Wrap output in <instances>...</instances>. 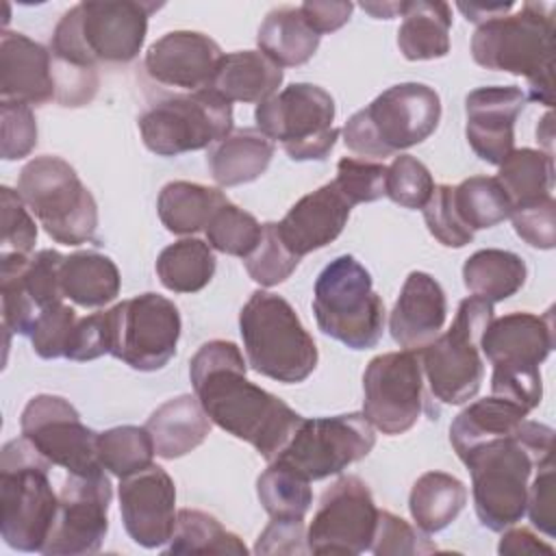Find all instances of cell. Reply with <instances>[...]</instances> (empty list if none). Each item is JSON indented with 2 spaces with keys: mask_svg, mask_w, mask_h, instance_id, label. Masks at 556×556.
Instances as JSON below:
<instances>
[{
  "mask_svg": "<svg viewBox=\"0 0 556 556\" xmlns=\"http://www.w3.org/2000/svg\"><path fill=\"white\" fill-rule=\"evenodd\" d=\"M471 56L484 70L508 72L528 80V100L552 106L554 15L545 2H523L519 11L478 24Z\"/></svg>",
  "mask_w": 556,
  "mask_h": 556,
  "instance_id": "obj_4",
  "label": "cell"
},
{
  "mask_svg": "<svg viewBox=\"0 0 556 556\" xmlns=\"http://www.w3.org/2000/svg\"><path fill=\"white\" fill-rule=\"evenodd\" d=\"M528 486L526 513L532 526L545 536L556 534V504H554V456L545 458L536 469Z\"/></svg>",
  "mask_w": 556,
  "mask_h": 556,
  "instance_id": "obj_53",
  "label": "cell"
},
{
  "mask_svg": "<svg viewBox=\"0 0 556 556\" xmlns=\"http://www.w3.org/2000/svg\"><path fill=\"white\" fill-rule=\"evenodd\" d=\"M59 508L50 463L24 437L0 452V534L17 552H41Z\"/></svg>",
  "mask_w": 556,
  "mask_h": 556,
  "instance_id": "obj_6",
  "label": "cell"
},
{
  "mask_svg": "<svg viewBox=\"0 0 556 556\" xmlns=\"http://www.w3.org/2000/svg\"><path fill=\"white\" fill-rule=\"evenodd\" d=\"M447 317L443 287L426 271H410L389 315V332L404 350H421L441 334Z\"/></svg>",
  "mask_w": 556,
  "mask_h": 556,
  "instance_id": "obj_26",
  "label": "cell"
},
{
  "mask_svg": "<svg viewBox=\"0 0 556 556\" xmlns=\"http://www.w3.org/2000/svg\"><path fill=\"white\" fill-rule=\"evenodd\" d=\"M441 98L424 83H400L376 96L343 126V143L358 156L384 159L426 141L439 126Z\"/></svg>",
  "mask_w": 556,
  "mask_h": 556,
  "instance_id": "obj_8",
  "label": "cell"
},
{
  "mask_svg": "<svg viewBox=\"0 0 556 556\" xmlns=\"http://www.w3.org/2000/svg\"><path fill=\"white\" fill-rule=\"evenodd\" d=\"M493 365L491 395L534 410L543 397L541 363L554 348L552 311L545 315L517 311L493 317L478 341Z\"/></svg>",
  "mask_w": 556,
  "mask_h": 556,
  "instance_id": "obj_5",
  "label": "cell"
},
{
  "mask_svg": "<svg viewBox=\"0 0 556 556\" xmlns=\"http://www.w3.org/2000/svg\"><path fill=\"white\" fill-rule=\"evenodd\" d=\"M536 139H541V143L547 146L549 152V143H552V113H545V117L539 122L536 126ZM552 154V152H549Z\"/></svg>",
  "mask_w": 556,
  "mask_h": 556,
  "instance_id": "obj_60",
  "label": "cell"
},
{
  "mask_svg": "<svg viewBox=\"0 0 556 556\" xmlns=\"http://www.w3.org/2000/svg\"><path fill=\"white\" fill-rule=\"evenodd\" d=\"M452 9L447 2H404L397 48L408 61L443 59L450 52Z\"/></svg>",
  "mask_w": 556,
  "mask_h": 556,
  "instance_id": "obj_31",
  "label": "cell"
},
{
  "mask_svg": "<svg viewBox=\"0 0 556 556\" xmlns=\"http://www.w3.org/2000/svg\"><path fill=\"white\" fill-rule=\"evenodd\" d=\"M452 202L469 230H484L510 217L513 204L495 176H469L452 187Z\"/></svg>",
  "mask_w": 556,
  "mask_h": 556,
  "instance_id": "obj_40",
  "label": "cell"
},
{
  "mask_svg": "<svg viewBox=\"0 0 556 556\" xmlns=\"http://www.w3.org/2000/svg\"><path fill=\"white\" fill-rule=\"evenodd\" d=\"M313 313L319 330L350 350H369L382 339L384 302L374 291L371 274L350 254L337 256L319 271Z\"/></svg>",
  "mask_w": 556,
  "mask_h": 556,
  "instance_id": "obj_9",
  "label": "cell"
},
{
  "mask_svg": "<svg viewBox=\"0 0 556 556\" xmlns=\"http://www.w3.org/2000/svg\"><path fill=\"white\" fill-rule=\"evenodd\" d=\"M111 354V324L109 311L93 313L89 317H78L65 358L70 361H93Z\"/></svg>",
  "mask_w": 556,
  "mask_h": 556,
  "instance_id": "obj_54",
  "label": "cell"
},
{
  "mask_svg": "<svg viewBox=\"0 0 556 556\" xmlns=\"http://www.w3.org/2000/svg\"><path fill=\"white\" fill-rule=\"evenodd\" d=\"M119 513L128 536L148 549L169 543L176 528V486L172 476L150 465L119 478Z\"/></svg>",
  "mask_w": 556,
  "mask_h": 556,
  "instance_id": "obj_21",
  "label": "cell"
},
{
  "mask_svg": "<svg viewBox=\"0 0 556 556\" xmlns=\"http://www.w3.org/2000/svg\"><path fill=\"white\" fill-rule=\"evenodd\" d=\"M161 2L91 0L63 13L50 39L54 63L96 70L98 63H130L148 33V17Z\"/></svg>",
  "mask_w": 556,
  "mask_h": 556,
  "instance_id": "obj_3",
  "label": "cell"
},
{
  "mask_svg": "<svg viewBox=\"0 0 556 556\" xmlns=\"http://www.w3.org/2000/svg\"><path fill=\"white\" fill-rule=\"evenodd\" d=\"M332 96L313 83H293L256 104V128L280 141L293 161H324L339 139Z\"/></svg>",
  "mask_w": 556,
  "mask_h": 556,
  "instance_id": "obj_13",
  "label": "cell"
},
{
  "mask_svg": "<svg viewBox=\"0 0 556 556\" xmlns=\"http://www.w3.org/2000/svg\"><path fill=\"white\" fill-rule=\"evenodd\" d=\"M467 486L452 473L426 471L421 473L408 495V510L415 526L434 534L445 530L465 508Z\"/></svg>",
  "mask_w": 556,
  "mask_h": 556,
  "instance_id": "obj_34",
  "label": "cell"
},
{
  "mask_svg": "<svg viewBox=\"0 0 556 556\" xmlns=\"http://www.w3.org/2000/svg\"><path fill=\"white\" fill-rule=\"evenodd\" d=\"M526 419L528 410H523L519 404L489 395L465 406L454 417L450 426V443L460 458L480 443L517 432Z\"/></svg>",
  "mask_w": 556,
  "mask_h": 556,
  "instance_id": "obj_30",
  "label": "cell"
},
{
  "mask_svg": "<svg viewBox=\"0 0 556 556\" xmlns=\"http://www.w3.org/2000/svg\"><path fill=\"white\" fill-rule=\"evenodd\" d=\"M20 430L50 465L67 473L89 476L102 469L96 454L98 432L87 428L78 410L61 395L30 397L22 410Z\"/></svg>",
  "mask_w": 556,
  "mask_h": 556,
  "instance_id": "obj_17",
  "label": "cell"
},
{
  "mask_svg": "<svg viewBox=\"0 0 556 556\" xmlns=\"http://www.w3.org/2000/svg\"><path fill=\"white\" fill-rule=\"evenodd\" d=\"M167 554H239L245 556L243 541L226 530L213 515L195 508H182L176 515V528Z\"/></svg>",
  "mask_w": 556,
  "mask_h": 556,
  "instance_id": "obj_38",
  "label": "cell"
},
{
  "mask_svg": "<svg viewBox=\"0 0 556 556\" xmlns=\"http://www.w3.org/2000/svg\"><path fill=\"white\" fill-rule=\"evenodd\" d=\"M113 497L104 469L74 476L63 482L50 536L41 549L48 556H83L100 552L109 530V504Z\"/></svg>",
  "mask_w": 556,
  "mask_h": 556,
  "instance_id": "obj_19",
  "label": "cell"
},
{
  "mask_svg": "<svg viewBox=\"0 0 556 556\" xmlns=\"http://www.w3.org/2000/svg\"><path fill=\"white\" fill-rule=\"evenodd\" d=\"M319 39L302 17L300 7L271 9L256 33L258 50L278 67L308 63L319 48Z\"/></svg>",
  "mask_w": 556,
  "mask_h": 556,
  "instance_id": "obj_33",
  "label": "cell"
},
{
  "mask_svg": "<svg viewBox=\"0 0 556 556\" xmlns=\"http://www.w3.org/2000/svg\"><path fill=\"white\" fill-rule=\"evenodd\" d=\"M493 304L469 295L460 300L452 326L419 350L430 393L443 404L469 402L484 380L480 334L493 319Z\"/></svg>",
  "mask_w": 556,
  "mask_h": 556,
  "instance_id": "obj_11",
  "label": "cell"
},
{
  "mask_svg": "<svg viewBox=\"0 0 556 556\" xmlns=\"http://www.w3.org/2000/svg\"><path fill=\"white\" fill-rule=\"evenodd\" d=\"M376 445V432L363 413L302 419L274 460L285 463L306 480H324L365 458Z\"/></svg>",
  "mask_w": 556,
  "mask_h": 556,
  "instance_id": "obj_14",
  "label": "cell"
},
{
  "mask_svg": "<svg viewBox=\"0 0 556 556\" xmlns=\"http://www.w3.org/2000/svg\"><path fill=\"white\" fill-rule=\"evenodd\" d=\"M122 278L111 256L78 250L65 256L61 267V289L67 300L83 308H100L119 293Z\"/></svg>",
  "mask_w": 556,
  "mask_h": 556,
  "instance_id": "obj_32",
  "label": "cell"
},
{
  "mask_svg": "<svg viewBox=\"0 0 556 556\" xmlns=\"http://www.w3.org/2000/svg\"><path fill=\"white\" fill-rule=\"evenodd\" d=\"M245 369L241 350L224 339L202 343L189 361V378L208 419L250 443L269 463L304 417L278 395L250 382Z\"/></svg>",
  "mask_w": 556,
  "mask_h": 556,
  "instance_id": "obj_1",
  "label": "cell"
},
{
  "mask_svg": "<svg viewBox=\"0 0 556 556\" xmlns=\"http://www.w3.org/2000/svg\"><path fill=\"white\" fill-rule=\"evenodd\" d=\"M424 222L430 235L445 248H465L473 239V230H469L458 217L452 202V185H434L430 200L426 202Z\"/></svg>",
  "mask_w": 556,
  "mask_h": 556,
  "instance_id": "obj_49",
  "label": "cell"
},
{
  "mask_svg": "<svg viewBox=\"0 0 556 556\" xmlns=\"http://www.w3.org/2000/svg\"><path fill=\"white\" fill-rule=\"evenodd\" d=\"M456 7L465 13V17L469 22L482 24V22H486L491 17L508 13L513 9V2H493V4H484V2H469V4H465V2H458Z\"/></svg>",
  "mask_w": 556,
  "mask_h": 556,
  "instance_id": "obj_58",
  "label": "cell"
},
{
  "mask_svg": "<svg viewBox=\"0 0 556 556\" xmlns=\"http://www.w3.org/2000/svg\"><path fill=\"white\" fill-rule=\"evenodd\" d=\"M96 454L102 469L126 478L150 467L156 452L146 426H115L98 432Z\"/></svg>",
  "mask_w": 556,
  "mask_h": 556,
  "instance_id": "obj_42",
  "label": "cell"
},
{
  "mask_svg": "<svg viewBox=\"0 0 556 556\" xmlns=\"http://www.w3.org/2000/svg\"><path fill=\"white\" fill-rule=\"evenodd\" d=\"M274 150V141L258 128H239L208 150L206 163L219 187H237L261 178L271 163Z\"/></svg>",
  "mask_w": 556,
  "mask_h": 556,
  "instance_id": "obj_29",
  "label": "cell"
},
{
  "mask_svg": "<svg viewBox=\"0 0 556 556\" xmlns=\"http://www.w3.org/2000/svg\"><path fill=\"white\" fill-rule=\"evenodd\" d=\"M17 193L56 243L80 245L96 237V198L61 156L43 154L28 161L17 176Z\"/></svg>",
  "mask_w": 556,
  "mask_h": 556,
  "instance_id": "obj_10",
  "label": "cell"
},
{
  "mask_svg": "<svg viewBox=\"0 0 556 556\" xmlns=\"http://www.w3.org/2000/svg\"><path fill=\"white\" fill-rule=\"evenodd\" d=\"M76 321H78L76 311L65 302H59L48 311H43L37 317L30 332V343L35 354L41 358H61V356L65 358Z\"/></svg>",
  "mask_w": 556,
  "mask_h": 556,
  "instance_id": "obj_51",
  "label": "cell"
},
{
  "mask_svg": "<svg viewBox=\"0 0 556 556\" xmlns=\"http://www.w3.org/2000/svg\"><path fill=\"white\" fill-rule=\"evenodd\" d=\"M552 450L554 430L526 419L517 432L480 443L460 456L471 476L476 515L486 530L502 532L521 521L532 473Z\"/></svg>",
  "mask_w": 556,
  "mask_h": 556,
  "instance_id": "obj_2",
  "label": "cell"
},
{
  "mask_svg": "<svg viewBox=\"0 0 556 556\" xmlns=\"http://www.w3.org/2000/svg\"><path fill=\"white\" fill-rule=\"evenodd\" d=\"M434 191L430 169L410 154H397L387 167L384 195L404 208H424Z\"/></svg>",
  "mask_w": 556,
  "mask_h": 556,
  "instance_id": "obj_45",
  "label": "cell"
},
{
  "mask_svg": "<svg viewBox=\"0 0 556 556\" xmlns=\"http://www.w3.org/2000/svg\"><path fill=\"white\" fill-rule=\"evenodd\" d=\"M376 556H421L437 552L426 532L413 528L391 510H378V523L369 547Z\"/></svg>",
  "mask_w": 556,
  "mask_h": 556,
  "instance_id": "obj_47",
  "label": "cell"
},
{
  "mask_svg": "<svg viewBox=\"0 0 556 556\" xmlns=\"http://www.w3.org/2000/svg\"><path fill=\"white\" fill-rule=\"evenodd\" d=\"M56 98L52 54L24 33L0 37V102L41 106Z\"/></svg>",
  "mask_w": 556,
  "mask_h": 556,
  "instance_id": "obj_24",
  "label": "cell"
},
{
  "mask_svg": "<svg viewBox=\"0 0 556 556\" xmlns=\"http://www.w3.org/2000/svg\"><path fill=\"white\" fill-rule=\"evenodd\" d=\"M497 167L500 172L495 178L513 206L552 193L554 159L549 152L519 148L513 150Z\"/></svg>",
  "mask_w": 556,
  "mask_h": 556,
  "instance_id": "obj_39",
  "label": "cell"
},
{
  "mask_svg": "<svg viewBox=\"0 0 556 556\" xmlns=\"http://www.w3.org/2000/svg\"><path fill=\"white\" fill-rule=\"evenodd\" d=\"M515 232L536 250L556 245V202L549 195L515 204L510 217Z\"/></svg>",
  "mask_w": 556,
  "mask_h": 556,
  "instance_id": "obj_48",
  "label": "cell"
},
{
  "mask_svg": "<svg viewBox=\"0 0 556 556\" xmlns=\"http://www.w3.org/2000/svg\"><path fill=\"white\" fill-rule=\"evenodd\" d=\"M2 206V239L0 254H33L37 243V226L28 206L11 187L0 189Z\"/></svg>",
  "mask_w": 556,
  "mask_h": 556,
  "instance_id": "obj_50",
  "label": "cell"
},
{
  "mask_svg": "<svg viewBox=\"0 0 556 556\" xmlns=\"http://www.w3.org/2000/svg\"><path fill=\"white\" fill-rule=\"evenodd\" d=\"M354 11L352 2H319L311 0L300 4V13L306 20V24L321 37L326 33L339 30L343 24H348L350 15Z\"/></svg>",
  "mask_w": 556,
  "mask_h": 556,
  "instance_id": "obj_56",
  "label": "cell"
},
{
  "mask_svg": "<svg viewBox=\"0 0 556 556\" xmlns=\"http://www.w3.org/2000/svg\"><path fill=\"white\" fill-rule=\"evenodd\" d=\"M282 78V67H278L261 50H237L219 59L211 89L230 104H261L263 100L278 93Z\"/></svg>",
  "mask_w": 556,
  "mask_h": 556,
  "instance_id": "obj_28",
  "label": "cell"
},
{
  "mask_svg": "<svg viewBox=\"0 0 556 556\" xmlns=\"http://www.w3.org/2000/svg\"><path fill=\"white\" fill-rule=\"evenodd\" d=\"M387 165L369 159L343 156L337 163V178L332 185L348 200L350 206L376 202L384 195Z\"/></svg>",
  "mask_w": 556,
  "mask_h": 556,
  "instance_id": "obj_46",
  "label": "cell"
},
{
  "mask_svg": "<svg viewBox=\"0 0 556 556\" xmlns=\"http://www.w3.org/2000/svg\"><path fill=\"white\" fill-rule=\"evenodd\" d=\"M361 7L363 11L371 13L376 20H391L397 13L402 15L404 11V2H363Z\"/></svg>",
  "mask_w": 556,
  "mask_h": 556,
  "instance_id": "obj_59",
  "label": "cell"
},
{
  "mask_svg": "<svg viewBox=\"0 0 556 556\" xmlns=\"http://www.w3.org/2000/svg\"><path fill=\"white\" fill-rule=\"evenodd\" d=\"M63 261L65 256L50 248L35 254H0L2 324L7 330L30 337L37 317L63 302Z\"/></svg>",
  "mask_w": 556,
  "mask_h": 556,
  "instance_id": "obj_20",
  "label": "cell"
},
{
  "mask_svg": "<svg viewBox=\"0 0 556 556\" xmlns=\"http://www.w3.org/2000/svg\"><path fill=\"white\" fill-rule=\"evenodd\" d=\"M143 146L159 156H178L222 141L232 132V104L211 87L152 102L137 119Z\"/></svg>",
  "mask_w": 556,
  "mask_h": 556,
  "instance_id": "obj_12",
  "label": "cell"
},
{
  "mask_svg": "<svg viewBox=\"0 0 556 556\" xmlns=\"http://www.w3.org/2000/svg\"><path fill=\"white\" fill-rule=\"evenodd\" d=\"M256 495L265 513L276 519H304L313 504L311 480L280 460H269L258 476Z\"/></svg>",
  "mask_w": 556,
  "mask_h": 556,
  "instance_id": "obj_41",
  "label": "cell"
},
{
  "mask_svg": "<svg viewBox=\"0 0 556 556\" xmlns=\"http://www.w3.org/2000/svg\"><path fill=\"white\" fill-rule=\"evenodd\" d=\"M0 154L4 161L28 156L37 146V122L33 106L22 102H0Z\"/></svg>",
  "mask_w": 556,
  "mask_h": 556,
  "instance_id": "obj_52",
  "label": "cell"
},
{
  "mask_svg": "<svg viewBox=\"0 0 556 556\" xmlns=\"http://www.w3.org/2000/svg\"><path fill=\"white\" fill-rule=\"evenodd\" d=\"M497 552L506 554V556H517V554H554V545L541 541L536 534H532L526 528H513V530H506L502 534Z\"/></svg>",
  "mask_w": 556,
  "mask_h": 556,
  "instance_id": "obj_57",
  "label": "cell"
},
{
  "mask_svg": "<svg viewBox=\"0 0 556 556\" xmlns=\"http://www.w3.org/2000/svg\"><path fill=\"white\" fill-rule=\"evenodd\" d=\"M256 554H308L304 519H276L258 534Z\"/></svg>",
  "mask_w": 556,
  "mask_h": 556,
  "instance_id": "obj_55",
  "label": "cell"
},
{
  "mask_svg": "<svg viewBox=\"0 0 556 556\" xmlns=\"http://www.w3.org/2000/svg\"><path fill=\"white\" fill-rule=\"evenodd\" d=\"M111 356L137 371L163 369L176 354L180 313L159 293H141L109 308Z\"/></svg>",
  "mask_w": 556,
  "mask_h": 556,
  "instance_id": "obj_15",
  "label": "cell"
},
{
  "mask_svg": "<svg viewBox=\"0 0 556 556\" xmlns=\"http://www.w3.org/2000/svg\"><path fill=\"white\" fill-rule=\"evenodd\" d=\"M261 232L263 224H258L252 213L239 208L230 200L213 213L204 228L206 243L213 250L239 258H245L256 248Z\"/></svg>",
  "mask_w": 556,
  "mask_h": 556,
  "instance_id": "obj_43",
  "label": "cell"
},
{
  "mask_svg": "<svg viewBox=\"0 0 556 556\" xmlns=\"http://www.w3.org/2000/svg\"><path fill=\"white\" fill-rule=\"evenodd\" d=\"M352 206L332 182L302 195L276 224L280 239L295 254L304 256L332 243L345 228Z\"/></svg>",
  "mask_w": 556,
  "mask_h": 556,
  "instance_id": "obj_25",
  "label": "cell"
},
{
  "mask_svg": "<svg viewBox=\"0 0 556 556\" xmlns=\"http://www.w3.org/2000/svg\"><path fill=\"white\" fill-rule=\"evenodd\" d=\"M378 506L369 486L358 476H341L319 500L306 530L308 554L356 556L371 547Z\"/></svg>",
  "mask_w": 556,
  "mask_h": 556,
  "instance_id": "obj_18",
  "label": "cell"
},
{
  "mask_svg": "<svg viewBox=\"0 0 556 556\" xmlns=\"http://www.w3.org/2000/svg\"><path fill=\"white\" fill-rule=\"evenodd\" d=\"M211 419L195 395H178L163 402L146 421L156 456L165 460L193 452L211 434Z\"/></svg>",
  "mask_w": 556,
  "mask_h": 556,
  "instance_id": "obj_27",
  "label": "cell"
},
{
  "mask_svg": "<svg viewBox=\"0 0 556 556\" xmlns=\"http://www.w3.org/2000/svg\"><path fill=\"white\" fill-rule=\"evenodd\" d=\"M222 56V48L208 35L172 30L148 48L143 67L159 85L198 91L211 87Z\"/></svg>",
  "mask_w": 556,
  "mask_h": 556,
  "instance_id": "obj_23",
  "label": "cell"
},
{
  "mask_svg": "<svg viewBox=\"0 0 556 556\" xmlns=\"http://www.w3.org/2000/svg\"><path fill=\"white\" fill-rule=\"evenodd\" d=\"M228 202L226 193L200 182L172 180L156 200L161 224L174 235H193L204 230L213 213Z\"/></svg>",
  "mask_w": 556,
  "mask_h": 556,
  "instance_id": "obj_35",
  "label": "cell"
},
{
  "mask_svg": "<svg viewBox=\"0 0 556 556\" xmlns=\"http://www.w3.org/2000/svg\"><path fill=\"white\" fill-rule=\"evenodd\" d=\"M215 265L213 248L202 239L187 237L161 250L156 276L174 293H198L213 280Z\"/></svg>",
  "mask_w": 556,
  "mask_h": 556,
  "instance_id": "obj_37",
  "label": "cell"
},
{
  "mask_svg": "<svg viewBox=\"0 0 556 556\" xmlns=\"http://www.w3.org/2000/svg\"><path fill=\"white\" fill-rule=\"evenodd\" d=\"M239 332L248 365L265 378L298 384L317 367V345L282 295L256 289L239 313Z\"/></svg>",
  "mask_w": 556,
  "mask_h": 556,
  "instance_id": "obj_7",
  "label": "cell"
},
{
  "mask_svg": "<svg viewBox=\"0 0 556 556\" xmlns=\"http://www.w3.org/2000/svg\"><path fill=\"white\" fill-rule=\"evenodd\" d=\"M528 98L515 85L478 87L465 98V137L478 159L500 165L515 150V122Z\"/></svg>",
  "mask_w": 556,
  "mask_h": 556,
  "instance_id": "obj_22",
  "label": "cell"
},
{
  "mask_svg": "<svg viewBox=\"0 0 556 556\" xmlns=\"http://www.w3.org/2000/svg\"><path fill=\"white\" fill-rule=\"evenodd\" d=\"M528 278L523 258L515 252L486 248L473 252L463 265V282L467 291L491 304L515 295Z\"/></svg>",
  "mask_w": 556,
  "mask_h": 556,
  "instance_id": "obj_36",
  "label": "cell"
},
{
  "mask_svg": "<svg viewBox=\"0 0 556 556\" xmlns=\"http://www.w3.org/2000/svg\"><path fill=\"white\" fill-rule=\"evenodd\" d=\"M248 276L261 287H276L285 282L295 267L300 265V256H295L278 235L276 222L263 224L261 239L256 248L243 258Z\"/></svg>",
  "mask_w": 556,
  "mask_h": 556,
  "instance_id": "obj_44",
  "label": "cell"
},
{
  "mask_svg": "<svg viewBox=\"0 0 556 556\" xmlns=\"http://www.w3.org/2000/svg\"><path fill=\"white\" fill-rule=\"evenodd\" d=\"M426 408L419 350L374 356L363 374V415L382 434L410 430Z\"/></svg>",
  "mask_w": 556,
  "mask_h": 556,
  "instance_id": "obj_16",
  "label": "cell"
}]
</instances>
